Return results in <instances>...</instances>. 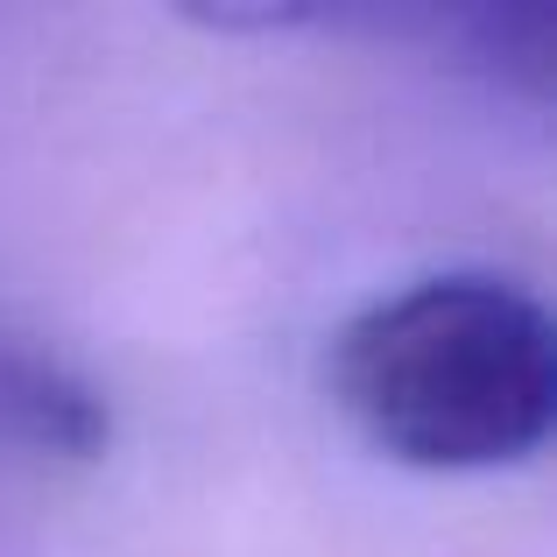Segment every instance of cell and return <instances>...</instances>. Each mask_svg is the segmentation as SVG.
Here are the masks:
<instances>
[{"mask_svg":"<svg viewBox=\"0 0 557 557\" xmlns=\"http://www.w3.org/2000/svg\"><path fill=\"white\" fill-rule=\"evenodd\" d=\"M332 388L360 437L403 466H516L550 437L557 417L550 311L487 269L417 275L339 332Z\"/></svg>","mask_w":557,"mask_h":557,"instance_id":"obj_1","label":"cell"},{"mask_svg":"<svg viewBox=\"0 0 557 557\" xmlns=\"http://www.w3.org/2000/svg\"><path fill=\"white\" fill-rule=\"evenodd\" d=\"M113 437V409L71 360L50 346L0 332V445L36 459H99Z\"/></svg>","mask_w":557,"mask_h":557,"instance_id":"obj_2","label":"cell"}]
</instances>
